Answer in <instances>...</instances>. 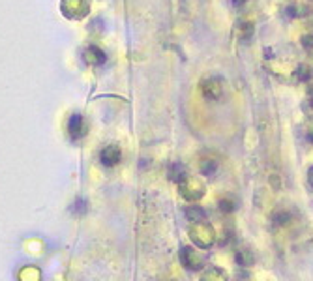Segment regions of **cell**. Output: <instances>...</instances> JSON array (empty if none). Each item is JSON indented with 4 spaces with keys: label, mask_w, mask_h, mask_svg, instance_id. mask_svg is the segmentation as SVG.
<instances>
[{
    "label": "cell",
    "mask_w": 313,
    "mask_h": 281,
    "mask_svg": "<svg viewBox=\"0 0 313 281\" xmlns=\"http://www.w3.org/2000/svg\"><path fill=\"white\" fill-rule=\"evenodd\" d=\"M178 190L180 195L184 197L188 202H197L199 199L204 197V184L199 180V178H192V176H186L182 182H178Z\"/></svg>",
    "instance_id": "obj_3"
},
{
    "label": "cell",
    "mask_w": 313,
    "mask_h": 281,
    "mask_svg": "<svg viewBox=\"0 0 313 281\" xmlns=\"http://www.w3.org/2000/svg\"><path fill=\"white\" fill-rule=\"evenodd\" d=\"M70 2H71V10H73L70 15L71 19H81L88 13V6L85 0H70Z\"/></svg>",
    "instance_id": "obj_14"
},
{
    "label": "cell",
    "mask_w": 313,
    "mask_h": 281,
    "mask_svg": "<svg viewBox=\"0 0 313 281\" xmlns=\"http://www.w3.org/2000/svg\"><path fill=\"white\" fill-rule=\"evenodd\" d=\"M234 261H237V264L240 266V268H251L253 264H255V253H253V249L248 246H238L237 251H234Z\"/></svg>",
    "instance_id": "obj_6"
},
{
    "label": "cell",
    "mask_w": 313,
    "mask_h": 281,
    "mask_svg": "<svg viewBox=\"0 0 313 281\" xmlns=\"http://www.w3.org/2000/svg\"><path fill=\"white\" fill-rule=\"evenodd\" d=\"M307 182H309V186L313 188V165L309 167V171H307Z\"/></svg>",
    "instance_id": "obj_23"
},
{
    "label": "cell",
    "mask_w": 313,
    "mask_h": 281,
    "mask_svg": "<svg viewBox=\"0 0 313 281\" xmlns=\"http://www.w3.org/2000/svg\"><path fill=\"white\" fill-rule=\"evenodd\" d=\"M68 132H70L71 139H79L85 135L87 132V126H85V122L79 115H73L70 118V124H68Z\"/></svg>",
    "instance_id": "obj_10"
},
{
    "label": "cell",
    "mask_w": 313,
    "mask_h": 281,
    "mask_svg": "<svg viewBox=\"0 0 313 281\" xmlns=\"http://www.w3.org/2000/svg\"><path fill=\"white\" fill-rule=\"evenodd\" d=\"M253 32H255V27L253 23H249V21H242V23L238 24V38L242 41H249L253 38Z\"/></svg>",
    "instance_id": "obj_16"
},
{
    "label": "cell",
    "mask_w": 313,
    "mask_h": 281,
    "mask_svg": "<svg viewBox=\"0 0 313 281\" xmlns=\"http://www.w3.org/2000/svg\"><path fill=\"white\" fill-rule=\"evenodd\" d=\"M293 75H295V79L296 81H309L313 77V69L309 64H298L295 68V71H293Z\"/></svg>",
    "instance_id": "obj_13"
},
{
    "label": "cell",
    "mask_w": 313,
    "mask_h": 281,
    "mask_svg": "<svg viewBox=\"0 0 313 281\" xmlns=\"http://www.w3.org/2000/svg\"><path fill=\"white\" fill-rule=\"evenodd\" d=\"M232 281H249V274L248 272H240V274H238Z\"/></svg>",
    "instance_id": "obj_22"
},
{
    "label": "cell",
    "mask_w": 313,
    "mask_h": 281,
    "mask_svg": "<svg viewBox=\"0 0 313 281\" xmlns=\"http://www.w3.org/2000/svg\"><path fill=\"white\" fill-rule=\"evenodd\" d=\"M218 208H220L221 214H232L237 210V201L231 199V197H223V199H220V202H218Z\"/></svg>",
    "instance_id": "obj_18"
},
{
    "label": "cell",
    "mask_w": 313,
    "mask_h": 281,
    "mask_svg": "<svg viewBox=\"0 0 313 281\" xmlns=\"http://www.w3.org/2000/svg\"><path fill=\"white\" fill-rule=\"evenodd\" d=\"M285 15L289 19H302L313 13V2H291L285 6Z\"/></svg>",
    "instance_id": "obj_5"
},
{
    "label": "cell",
    "mask_w": 313,
    "mask_h": 281,
    "mask_svg": "<svg viewBox=\"0 0 313 281\" xmlns=\"http://www.w3.org/2000/svg\"><path fill=\"white\" fill-rule=\"evenodd\" d=\"M232 240H234V233L227 229V231H223V233H221L220 240H216V242H218V244H220L221 247H225V246H229V244H231Z\"/></svg>",
    "instance_id": "obj_19"
},
{
    "label": "cell",
    "mask_w": 313,
    "mask_h": 281,
    "mask_svg": "<svg viewBox=\"0 0 313 281\" xmlns=\"http://www.w3.org/2000/svg\"><path fill=\"white\" fill-rule=\"evenodd\" d=\"M122 154H120V148L115 146V144H109V146H105L101 150V156H99V160L103 163L105 167H115L118 161H120Z\"/></svg>",
    "instance_id": "obj_7"
},
{
    "label": "cell",
    "mask_w": 313,
    "mask_h": 281,
    "mask_svg": "<svg viewBox=\"0 0 313 281\" xmlns=\"http://www.w3.org/2000/svg\"><path fill=\"white\" fill-rule=\"evenodd\" d=\"M85 58H87V62L98 66V64H101L105 60V55L103 51H99L98 47H88L87 51H85Z\"/></svg>",
    "instance_id": "obj_15"
},
{
    "label": "cell",
    "mask_w": 313,
    "mask_h": 281,
    "mask_svg": "<svg viewBox=\"0 0 313 281\" xmlns=\"http://www.w3.org/2000/svg\"><path fill=\"white\" fill-rule=\"evenodd\" d=\"M184 214H186V218L190 219L192 223H195V221H204V219H206V210H204L203 207L195 205V202H192L190 207H186Z\"/></svg>",
    "instance_id": "obj_11"
},
{
    "label": "cell",
    "mask_w": 313,
    "mask_h": 281,
    "mask_svg": "<svg viewBox=\"0 0 313 281\" xmlns=\"http://www.w3.org/2000/svg\"><path fill=\"white\" fill-rule=\"evenodd\" d=\"M300 43L306 51H313V32H307L300 38Z\"/></svg>",
    "instance_id": "obj_20"
},
{
    "label": "cell",
    "mask_w": 313,
    "mask_h": 281,
    "mask_svg": "<svg viewBox=\"0 0 313 281\" xmlns=\"http://www.w3.org/2000/svg\"><path fill=\"white\" fill-rule=\"evenodd\" d=\"M306 137H307V141H309V143H313V122H309V124H307V127H306Z\"/></svg>",
    "instance_id": "obj_21"
},
{
    "label": "cell",
    "mask_w": 313,
    "mask_h": 281,
    "mask_svg": "<svg viewBox=\"0 0 313 281\" xmlns=\"http://www.w3.org/2000/svg\"><path fill=\"white\" fill-rule=\"evenodd\" d=\"M199 90H201V94H203L204 98L218 99V98H221V94H223V85H221V81L216 79V77H206V79L201 81Z\"/></svg>",
    "instance_id": "obj_4"
},
{
    "label": "cell",
    "mask_w": 313,
    "mask_h": 281,
    "mask_svg": "<svg viewBox=\"0 0 313 281\" xmlns=\"http://www.w3.org/2000/svg\"><path fill=\"white\" fill-rule=\"evenodd\" d=\"M199 281H229V275L223 268H218V266H208L204 270L201 279Z\"/></svg>",
    "instance_id": "obj_9"
},
{
    "label": "cell",
    "mask_w": 313,
    "mask_h": 281,
    "mask_svg": "<svg viewBox=\"0 0 313 281\" xmlns=\"http://www.w3.org/2000/svg\"><path fill=\"white\" fill-rule=\"evenodd\" d=\"M186 176H188V174H186V167L182 165V163H173V165L169 167V178H171L173 182H176V184L182 182Z\"/></svg>",
    "instance_id": "obj_17"
},
{
    "label": "cell",
    "mask_w": 313,
    "mask_h": 281,
    "mask_svg": "<svg viewBox=\"0 0 313 281\" xmlns=\"http://www.w3.org/2000/svg\"><path fill=\"white\" fill-rule=\"evenodd\" d=\"M291 216L289 210H285V208H278V210H274L272 216H270V221H272L274 227H287L291 223Z\"/></svg>",
    "instance_id": "obj_12"
},
{
    "label": "cell",
    "mask_w": 313,
    "mask_h": 281,
    "mask_svg": "<svg viewBox=\"0 0 313 281\" xmlns=\"http://www.w3.org/2000/svg\"><path fill=\"white\" fill-rule=\"evenodd\" d=\"M309 107H311V109H313V90L309 92Z\"/></svg>",
    "instance_id": "obj_24"
},
{
    "label": "cell",
    "mask_w": 313,
    "mask_h": 281,
    "mask_svg": "<svg viewBox=\"0 0 313 281\" xmlns=\"http://www.w3.org/2000/svg\"><path fill=\"white\" fill-rule=\"evenodd\" d=\"M180 263L190 272H199L208 266V257L203 251H199L192 246H184L180 249Z\"/></svg>",
    "instance_id": "obj_2"
},
{
    "label": "cell",
    "mask_w": 313,
    "mask_h": 281,
    "mask_svg": "<svg viewBox=\"0 0 313 281\" xmlns=\"http://www.w3.org/2000/svg\"><path fill=\"white\" fill-rule=\"evenodd\" d=\"M218 167H220V163L212 156H204L203 160L199 161V171L204 176H214L216 172H218Z\"/></svg>",
    "instance_id": "obj_8"
},
{
    "label": "cell",
    "mask_w": 313,
    "mask_h": 281,
    "mask_svg": "<svg viewBox=\"0 0 313 281\" xmlns=\"http://www.w3.org/2000/svg\"><path fill=\"white\" fill-rule=\"evenodd\" d=\"M237 2H238V4H242V2H246V0H237Z\"/></svg>",
    "instance_id": "obj_25"
},
{
    "label": "cell",
    "mask_w": 313,
    "mask_h": 281,
    "mask_svg": "<svg viewBox=\"0 0 313 281\" xmlns=\"http://www.w3.org/2000/svg\"><path fill=\"white\" fill-rule=\"evenodd\" d=\"M190 238H192L193 246L199 249H210L218 240V235H216L214 227L206 223V219H204V221H195L190 227Z\"/></svg>",
    "instance_id": "obj_1"
}]
</instances>
